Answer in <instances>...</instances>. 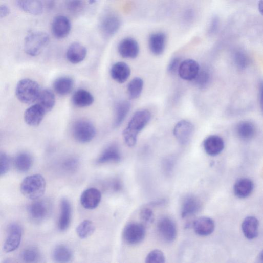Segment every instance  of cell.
Wrapping results in <instances>:
<instances>
[{"mask_svg":"<svg viewBox=\"0 0 263 263\" xmlns=\"http://www.w3.org/2000/svg\"><path fill=\"white\" fill-rule=\"evenodd\" d=\"M151 117V113L148 109L136 112L123 132V140L127 146L133 147L136 145L139 134L148 123Z\"/></svg>","mask_w":263,"mask_h":263,"instance_id":"cell-1","label":"cell"},{"mask_svg":"<svg viewBox=\"0 0 263 263\" xmlns=\"http://www.w3.org/2000/svg\"><path fill=\"white\" fill-rule=\"evenodd\" d=\"M46 190V181L41 174L26 177L20 185L22 194L27 199L35 201L41 199Z\"/></svg>","mask_w":263,"mask_h":263,"instance_id":"cell-2","label":"cell"},{"mask_svg":"<svg viewBox=\"0 0 263 263\" xmlns=\"http://www.w3.org/2000/svg\"><path fill=\"white\" fill-rule=\"evenodd\" d=\"M41 92L39 84L30 79H24L19 81L16 89L18 99L28 104L37 101Z\"/></svg>","mask_w":263,"mask_h":263,"instance_id":"cell-3","label":"cell"},{"mask_svg":"<svg viewBox=\"0 0 263 263\" xmlns=\"http://www.w3.org/2000/svg\"><path fill=\"white\" fill-rule=\"evenodd\" d=\"M49 41V36L46 33L42 31L32 32L25 38V51L30 56H37L42 52Z\"/></svg>","mask_w":263,"mask_h":263,"instance_id":"cell-4","label":"cell"},{"mask_svg":"<svg viewBox=\"0 0 263 263\" xmlns=\"http://www.w3.org/2000/svg\"><path fill=\"white\" fill-rule=\"evenodd\" d=\"M72 135L77 142L85 144L91 142L94 139L96 135V129L91 122L81 119L74 123Z\"/></svg>","mask_w":263,"mask_h":263,"instance_id":"cell-5","label":"cell"},{"mask_svg":"<svg viewBox=\"0 0 263 263\" xmlns=\"http://www.w3.org/2000/svg\"><path fill=\"white\" fill-rule=\"evenodd\" d=\"M146 234V226L143 223H130L124 227L122 237L126 244L135 245L141 243Z\"/></svg>","mask_w":263,"mask_h":263,"instance_id":"cell-6","label":"cell"},{"mask_svg":"<svg viewBox=\"0 0 263 263\" xmlns=\"http://www.w3.org/2000/svg\"><path fill=\"white\" fill-rule=\"evenodd\" d=\"M52 209V203L48 199H40L33 201L28 207L30 218L35 222H41L47 218Z\"/></svg>","mask_w":263,"mask_h":263,"instance_id":"cell-7","label":"cell"},{"mask_svg":"<svg viewBox=\"0 0 263 263\" xmlns=\"http://www.w3.org/2000/svg\"><path fill=\"white\" fill-rule=\"evenodd\" d=\"M22 236L21 226L16 223H11L8 227L7 236L4 245L5 252L10 253L17 250L20 245Z\"/></svg>","mask_w":263,"mask_h":263,"instance_id":"cell-8","label":"cell"},{"mask_svg":"<svg viewBox=\"0 0 263 263\" xmlns=\"http://www.w3.org/2000/svg\"><path fill=\"white\" fill-rule=\"evenodd\" d=\"M157 228L160 237L164 241L171 243L177 238V226L174 222L170 217H163L160 218Z\"/></svg>","mask_w":263,"mask_h":263,"instance_id":"cell-9","label":"cell"},{"mask_svg":"<svg viewBox=\"0 0 263 263\" xmlns=\"http://www.w3.org/2000/svg\"><path fill=\"white\" fill-rule=\"evenodd\" d=\"M194 129V126L191 122L183 120L176 125L173 133L181 145H186L189 143L193 136Z\"/></svg>","mask_w":263,"mask_h":263,"instance_id":"cell-10","label":"cell"},{"mask_svg":"<svg viewBox=\"0 0 263 263\" xmlns=\"http://www.w3.org/2000/svg\"><path fill=\"white\" fill-rule=\"evenodd\" d=\"M118 50L120 55L123 58L135 59L139 54L140 46L136 40L128 37L120 41Z\"/></svg>","mask_w":263,"mask_h":263,"instance_id":"cell-11","label":"cell"},{"mask_svg":"<svg viewBox=\"0 0 263 263\" xmlns=\"http://www.w3.org/2000/svg\"><path fill=\"white\" fill-rule=\"evenodd\" d=\"M71 30V23L68 18L59 15L54 18L52 24V32L57 39L66 38Z\"/></svg>","mask_w":263,"mask_h":263,"instance_id":"cell-12","label":"cell"},{"mask_svg":"<svg viewBox=\"0 0 263 263\" xmlns=\"http://www.w3.org/2000/svg\"><path fill=\"white\" fill-rule=\"evenodd\" d=\"M101 198V193L98 189L90 188L85 190L82 193L80 196V203L85 209L92 210L98 206Z\"/></svg>","mask_w":263,"mask_h":263,"instance_id":"cell-13","label":"cell"},{"mask_svg":"<svg viewBox=\"0 0 263 263\" xmlns=\"http://www.w3.org/2000/svg\"><path fill=\"white\" fill-rule=\"evenodd\" d=\"M121 26V20L119 17L114 14L105 15L100 23V30L106 37H111L116 34Z\"/></svg>","mask_w":263,"mask_h":263,"instance_id":"cell-14","label":"cell"},{"mask_svg":"<svg viewBox=\"0 0 263 263\" xmlns=\"http://www.w3.org/2000/svg\"><path fill=\"white\" fill-rule=\"evenodd\" d=\"M47 113L38 104L29 107L24 114V119L26 123L31 126H37L42 121Z\"/></svg>","mask_w":263,"mask_h":263,"instance_id":"cell-15","label":"cell"},{"mask_svg":"<svg viewBox=\"0 0 263 263\" xmlns=\"http://www.w3.org/2000/svg\"><path fill=\"white\" fill-rule=\"evenodd\" d=\"M200 69L199 63L196 61L187 59L182 62L178 74L182 79L187 81H192L195 79Z\"/></svg>","mask_w":263,"mask_h":263,"instance_id":"cell-16","label":"cell"},{"mask_svg":"<svg viewBox=\"0 0 263 263\" xmlns=\"http://www.w3.org/2000/svg\"><path fill=\"white\" fill-rule=\"evenodd\" d=\"M72 214V206L70 201L63 198L60 202L58 228L61 231L67 230L70 226Z\"/></svg>","mask_w":263,"mask_h":263,"instance_id":"cell-17","label":"cell"},{"mask_svg":"<svg viewBox=\"0 0 263 263\" xmlns=\"http://www.w3.org/2000/svg\"><path fill=\"white\" fill-rule=\"evenodd\" d=\"M195 232L201 236H206L212 234L215 229L214 221L208 217H201L192 224Z\"/></svg>","mask_w":263,"mask_h":263,"instance_id":"cell-18","label":"cell"},{"mask_svg":"<svg viewBox=\"0 0 263 263\" xmlns=\"http://www.w3.org/2000/svg\"><path fill=\"white\" fill-rule=\"evenodd\" d=\"M87 55V50L81 44L75 42L69 47L66 56L68 60L72 64H78L82 62Z\"/></svg>","mask_w":263,"mask_h":263,"instance_id":"cell-19","label":"cell"},{"mask_svg":"<svg viewBox=\"0 0 263 263\" xmlns=\"http://www.w3.org/2000/svg\"><path fill=\"white\" fill-rule=\"evenodd\" d=\"M166 36L162 32L152 34L149 39V47L151 53L156 56L161 55L165 50Z\"/></svg>","mask_w":263,"mask_h":263,"instance_id":"cell-20","label":"cell"},{"mask_svg":"<svg viewBox=\"0 0 263 263\" xmlns=\"http://www.w3.org/2000/svg\"><path fill=\"white\" fill-rule=\"evenodd\" d=\"M201 208V203L199 200L193 195H188L183 200L181 215L185 218L198 213Z\"/></svg>","mask_w":263,"mask_h":263,"instance_id":"cell-21","label":"cell"},{"mask_svg":"<svg viewBox=\"0 0 263 263\" xmlns=\"http://www.w3.org/2000/svg\"><path fill=\"white\" fill-rule=\"evenodd\" d=\"M223 139L217 136H211L204 142V150L210 156H216L220 154L224 148Z\"/></svg>","mask_w":263,"mask_h":263,"instance_id":"cell-22","label":"cell"},{"mask_svg":"<svg viewBox=\"0 0 263 263\" xmlns=\"http://www.w3.org/2000/svg\"><path fill=\"white\" fill-rule=\"evenodd\" d=\"M119 148L115 144L107 146L100 154L96 160L98 164L118 162L121 160Z\"/></svg>","mask_w":263,"mask_h":263,"instance_id":"cell-23","label":"cell"},{"mask_svg":"<svg viewBox=\"0 0 263 263\" xmlns=\"http://www.w3.org/2000/svg\"><path fill=\"white\" fill-rule=\"evenodd\" d=\"M110 73L113 80L119 83H123L130 76V69L126 63L119 62L112 66Z\"/></svg>","mask_w":263,"mask_h":263,"instance_id":"cell-24","label":"cell"},{"mask_svg":"<svg viewBox=\"0 0 263 263\" xmlns=\"http://www.w3.org/2000/svg\"><path fill=\"white\" fill-rule=\"evenodd\" d=\"M259 222L254 216H248L244 219L242 224V229L245 237L251 240L256 238L258 235Z\"/></svg>","mask_w":263,"mask_h":263,"instance_id":"cell-25","label":"cell"},{"mask_svg":"<svg viewBox=\"0 0 263 263\" xmlns=\"http://www.w3.org/2000/svg\"><path fill=\"white\" fill-rule=\"evenodd\" d=\"M254 189L253 182L247 178H242L236 181L234 186V193L239 199H245L252 193Z\"/></svg>","mask_w":263,"mask_h":263,"instance_id":"cell-26","label":"cell"},{"mask_svg":"<svg viewBox=\"0 0 263 263\" xmlns=\"http://www.w3.org/2000/svg\"><path fill=\"white\" fill-rule=\"evenodd\" d=\"M72 101L75 106L83 108L91 105L94 101V98L88 91L79 89L73 94Z\"/></svg>","mask_w":263,"mask_h":263,"instance_id":"cell-27","label":"cell"},{"mask_svg":"<svg viewBox=\"0 0 263 263\" xmlns=\"http://www.w3.org/2000/svg\"><path fill=\"white\" fill-rule=\"evenodd\" d=\"M16 169L20 173H26L31 170L33 165L32 156L26 152L18 154L14 160Z\"/></svg>","mask_w":263,"mask_h":263,"instance_id":"cell-28","label":"cell"},{"mask_svg":"<svg viewBox=\"0 0 263 263\" xmlns=\"http://www.w3.org/2000/svg\"><path fill=\"white\" fill-rule=\"evenodd\" d=\"M74 86V80L67 76L57 78L53 83V88L55 91L61 96L69 94L73 90Z\"/></svg>","mask_w":263,"mask_h":263,"instance_id":"cell-29","label":"cell"},{"mask_svg":"<svg viewBox=\"0 0 263 263\" xmlns=\"http://www.w3.org/2000/svg\"><path fill=\"white\" fill-rule=\"evenodd\" d=\"M52 255L54 261L56 263H69L73 257L71 250L64 244H59L56 246Z\"/></svg>","mask_w":263,"mask_h":263,"instance_id":"cell-30","label":"cell"},{"mask_svg":"<svg viewBox=\"0 0 263 263\" xmlns=\"http://www.w3.org/2000/svg\"><path fill=\"white\" fill-rule=\"evenodd\" d=\"M236 131L239 139L244 141L251 140L256 134L254 125L248 121L240 122L237 126Z\"/></svg>","mask_w":263,"mask_h":263,"instance_id":"cell-31","label":"cell"},{"mask_svg":"<svg viewBox=\"0 0 263 263\" xmlns=\"http://www.w3.org/2000/svg\"><path fill=\"white\" fill-rule=\"evenodd\" d=\"M37 101V104L40 105L46 113H48L52 110L55 105V96L51 90L45 89L41 91Z\"/></svg>","mask_w":263,"mask_h":263,"instance_id":"cell-32","label":"cell"},{"mask_svg":"<svg viewBox=\"0 0 263 263\" xmlns=\"http://www.w3.org/2000/svg\"><path fill=\"white\" fill-rule=\"evenodd\" d=\"M19 8L27 13L33 15H39L43 13L44 6L40 1H18Z\"/></svg>","mask_w":263,"mask_h":263,"instance_id":"cell-33","label":"cell"},{"mask_svg":"<svg viewBox=\"0 0 263 263\" xmlns=\"http://www.w3.org/2000/svg\"><path fill=\"white\" fill-rule=\"evenodd\" d=\"M130 107V103L127 101H120L116 104L114 121L115 127H118L122 124L128 114Z\"/></svg>","mask_w":263,"mask_h":263,"instance_id":"cell-34","label":"cell"},{"mask_svg":"<svg viewBox=\"0 0 263 263\" xmlns=\"http://www.w3.org/2000/svg\"><path fill=\"white\" fill-rule=\"evenodd\" d=\"M144 81L140 77L132 80L127 85V94L132 99L138 98L141 95L144 88Z\"/></svg>","mask_w":263,"mask_h":263,"instance_id":"cell-35","label":"cell"},{"mask_svg":"<svg viewBox=\"0 0 263 263\" xmlns=\"http://www.w3.org/2000/svg\"><path fill=\"white\" fill-rule=\"evenodd\" d=\"M21 258L25 263H38L41 259V253L35 246H29L22 252Z\"/></svg>","mask_w":263,"mask_h":263,"instance_id":"cell-36","label":"cell"},{"mask_svg":"<svg viewBox=\"0 0 263 263\" xmlns=\"http://www.w3.org/2000/svg\"><path fill=\"white\" fill-rule=\"evenodd\" d=\"M95 229L93 223L89 220H85L78 225L76 233L80 238L85 239L94 233Z\"/></svg>","mask_w":263,"mask_h":263,"instance_id":"cell-37","label":"cell"},{"mask_svg":"<svg viewBox=\"0 0 263 263\" xmlns=\"http://www.w3.org/2000/svg\"><path fill=\"white\" fill-rule=\"evenodd\" d=\"M211 80V74L210 71L207 68H202L194 81L199 89H204L209 85Z\"/></svg>","mask_w":263,"mask_h":263,"instance_id":"cell-38","label":"cell"},{"mask_svg":"<svg viewBox=\"0 0 263 263\" xmlns=\"http://www.w3.org/2000/svg\"><path fill=\"white\" fill-rule=\"evenodd\" d=\"M234 61L236 67L240 70L246 69L249 64L248 56L242 51H237L234 54Z\"/></svg>","mask_w":263,"mask_h":263,"instance_id":"cell-39","label":"cell"},{"mask_svg":"<svg viewBox=\"0 0 263 263\" xmlns=\"http://www.w3.org/2000/svg\"><path fill=\"white\" fill-rule=\"evenodd\" d=\"M12 165L10 157L5 152L0 154V174L2 176L7 174L10 171Z\"/></svg>","mask_w":263,"mask_h":263,"instance_id":"cell-40","label":"cell"},{"mask_svg":"<svg viewBox=\"0 0 263 263\" xmlns=\"http://www.w3.org/2000/svg\"><path fill=\"white\" fill-rule=\"evenodd\" d=\"M166 258L164 253L158 249L152 250L147 255L145 263H165Z\"/></svg>","mask_w":263,"mask_h":263,"instance_id":"cell-41","label":"cell"},{"mask_svg":"<svg viewBox=\"0 0 263 263\" xmlns=\"http://www.w3.org/2000/svg\"><path fill=\"white\" fill-rule=\"evenodd\" d=\"M79 166V160L73 157L65 159L62 163V168L68 173H74L78 169Z\"/></svg>","mask_w":263,"mask_h":263,"instance_id":"cell-42","label":"cell"},{"mask_svg":"<svg viewBox=\"0 0 263 263\" xmlns=\"http://www.w3.org/2000/svg\"><path fill=\"white\" fill-rule=\"evenodd\" d=\"M66 6L69 11L75 15L81 13L84 8V3L80 1L68 2Z\"/></svg>","mask_w":263,"mask_h":263,"instance_id":"cell-43","label":"cell"},{"mask_svg":"<svg viewBox=\"0 0 263 263\" xmlns=\"http://www.w3.org/2000/svg\"><path fill=\"white\" fill-rule=\"evenodd\" d=\"M141 219L143 224L146 226L153 223L155 215L153 211L149 208H143L140 213Z\"/></svg>","mask_w":263,"mask_h":263,"instance_id":"cell-44","label":"cell"},{"mask_svg":"<svg viewBox=\"0 0 263 263\" xmlns=\"http://www.w3.org/2000/svg\"><path fill=\"white\" fill-rule=\"evenodd\" d=\"M179 57H174L171 59L168 66V71L171 74L179 73V69L182 63Z\"/></svg>","mask_w":263,"mask_h":263,"instance_id":"cell-45","label":"cell"},{"mask_svg":"<svg viewBox=\"0 0 263 263\" xmlns=\"http://www.w3.org/2000/svg\"><path fill=\"white\" fill-rule=\"evenodd\" d=\"M175 164V161L173 158H169L166 159L164 162V168L165 171L167 173H170L172 171Z\"/></svg>","mask_w":263,"mask_h":263,"instance_id":"cell-46","label":"cell"},{"mask_svg":"<svg viewBox=\"0 0 263 263\" xmlns=\"http://www.w3.org/2000/svg\"><path fill=\"white\" fill-rule=\"evenodd\" d=\"M219 26V20L217 17L212 19L208 30L210 35H213L217 31Z\"/></svg>","mask_w":263,"mask_h":263,"instance_id":"cell-47","label":"cell"},{"mask_svg":"<svg viewBox=\"0 0 263 263\" xmlns=\"http://www.w3.org/2000/svg\"><path fill=\"white\" fill-rule=\"evenodd\" d=\"M10 13V8L6 5H3L0 7V16L1 18H5Z\"/></svg>","mask_w":263,"mask_h":263,"instance_id":"cell-48","label":"cell"},{"mask_svg":"<svg viewBox=\"0 0 263 263\" xmlns=\"http://www.w3.org/2000/svg\"><path fill=\"white\" fill-rule=\"evenodd\" d=\"M259 96L261 111L263 113V80H261L259 82Z\"/></svg>","mask_w":263,"mask_h":263,"instance_id":"cell-49","label":"cell"},{"mask_svg":"<svg viewBox=\"0 0 263 263\" xmlns=\"http://www.w3.org/2000/svg\"><path fill=\"white\" fill-rule=\"evenodd\" d=\"M194 17V13L192 10H189L187 11L185 14V19L186 21L189 20L190 21Z\"/></svg>","mask_w":263,"mask_h":263,"instance_id":"cell-50","label":"cell"},{"mask_svg":"<svg viewBox=\"0 0 263 263\" xmlns=\"http://www.w3.org/2000/svg\"><path fill=\"white\" fill-rule=\"evenodd\" d=\"M258 9L259 13L263 15V0L258 3Z\"/></svg>","mask_w":263,"mask_h":263,"instance_id":"cell-51","label":"cell"},{"mask_svg":"<svg viewBox=\"0 0 263 263\" xmlns=\"http://www.w3.org/2000/svg\"><path fill=\"white\" fill-rule=\"evenodd\" d=\"M260 258L261 263H263V250L260 254Z\"/></svg>","mask_w":263,"mask_h":263,"instance_id":"cell-52","label":"cell"}]
</instances>
